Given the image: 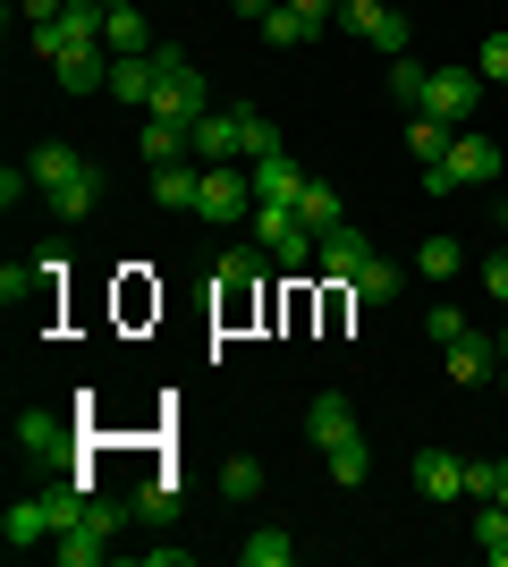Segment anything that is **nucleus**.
<instances>
[{"label": "nucleus", "mask_w": 508, "mask_h": 567, "mask_svg": "<svg viewBox=\"0 0 508 567\" xmlns=\"http://www.w3.org/2000/svg\"><path fill=\"white\" fill-rule=\"evenodd\" d=\"M153 69H162V94H153V118H178V127H195V118L212 111V94H204V69H195L187 51H153Z\"/></svg>", "instance_id": "f257e3e1"}, {"label": "nucleus", "mask_w": 508, "mask_h": 567, "mask_svg": "<svg viewBox=\"0 0 508 567\" xmlns=\"http://www.w3.org/2000/svg\"><path fill=\"white\" fill-rule=\"evenodd\" d=\"M339 25L356 34V43H373L382 60H407V9H390V0H339Z\"/></svg>", "instance_id": "f03ea898"}, {"label": "nucleus", "mask_w": 508, "mask_h": 567, "mask_svg": "<svg viewBox=\"0 0 508 567\" xmlns=\"http://www.w3.org/2000/svg\"><path fill=\"white\" fill-rule=\"evenodd\" d=\"M195 213H204V220H255V178H246V162H212V169H204Z\"/></svg>", "instance_id": "7ed1b4c3"}, {"label": "nucleus", "mask_w": 508, "mask_h": 567, "mask_svg": "<svg viewBox=\"0 0 508 567\" xmlns=\"http://www.w3.org/2000/svg\"><path fill=\"white\" fill-rule=\"evenodd\" d=\"M475 102H484V69H433V85H424V118L466 127V118H475Z\"/></svg>", "instance_id": "20e7f679"}, {"label": "nucleus", "mask_w": 508, "mask_h": 567, "mask_svg": "<svg viewBox=\"0 0 508 567\" xmlns=\"http://www.w3.org/2000/svg\"><path fill=\"white\" fill-rule=\"evenodd\" d=\"M195 162L212 169V162H246V102L238 111H204L195 118Z\"/></svg>", "instance_id": "39448f33"}, {"label": "nucleus", "mask_w": 508, "mask_h": 567, "mask_svg": "<svg viewBox=\"0 0 508 567\" xmlns=\"http://www.w3.org/2000/svg\"><path fill=\"white\" fill-rule=\"evenodd\" d=\"M0 543H9V550H43V543H60V508H51V492H43V499H18V508L0 517Z\"/></svg>", "instance_id": "423d86ee"}, {"label": "nucleus", "mask_w": 508, "mask_h": 567, "mask_svg": "<svg viewBox=\"0 0 508 567\" xmlns=\"http://www.w3.org/2000/svg\"><path fill=\"white\" fill-rule=\"evenodd\" d=\"M364 255H373V237H364L356 220H339V229L314 237V271H322V280H339V288H348V271H356Z\"/></svg>", "instance_id": "0eeeda50"}, {"label": "nucleus", "mask_w": 508, "mask_h": 567, "mask_svg": "<svg viewBox=\"0 0 508 567\" xmlns=\"http://www.w3.org/2000/svg\"><path fill=\"white\" fill-rule=\"evenodd\" d=\"M255 280H263V246H229V255H220V313H229V322L255 306Z\"/></svg>", "instance_id": "6e6552de"}, {"label": "nucleus", "mask_w": 508, "mask_h": 567, "mask_svg": "<svg viewBox=\"0 0 508 567\" xmlns=\"http://www.w3.org/2000/svg\"><path fill=\"white\" fill-rule=\"evenodd\" d=\"M449 178H458V195H466V187H491V178H500V144L458 127V144H449Z\"/></svg>", "instance_id": "1a4fd4ad"}, {"label": "nucleus", "mask_w": 508, "mask_h": 567, "mask_svg": "<svg viewBox=\"0 0 508 567\" xmlns=\"http://www.w3.org/2000/svg\"><path fill=\"white\" fill-rule=\"evenodd\" d=\"M246 178H255V204H297V195H305V169H297L289 153H263V162H246Z\"/></svg>", "instance_id": "9d476101"}, {"label": "nucleus", "mask_w": 508, "mask_h": 567, "mask_svg": "<svg viewBox=\"0 0 508 567\" xmlns=\"http://www.w3.org/2000/svg\"><path fill=\"white\" fill-rule=\"evenodd\" d=\"M102 43H111V60H145L153 51V25L136 0H111V25H102Z\"/></svg>", "instance_id": "9b49d317"}, {"label": "nucleus", "mask_w": 508, "mask_h": 567, "mask_svg": "<svg viewBox=\"0 0 508 567\" xmlns=\"http://www.w3.org/2000/svg\"><path fill=\"white\" fill-rule=\"evenodd\" d=\"M25 169H34V195H60L69 178H85L94 162H85L76 144H34V162H25Z\"/></svg>", "instance_id": "f8f14e48"}, {"label": "nucleus", "mask_w": 508, "mask_h": 567, "mask_svg": "<svg viewBox=\"0 0 508 567\" xmlns=\"http://www.w3.org/2000/svg\"><path fill=\"white\" fill-rule=\"evenodd\" d=\"M305 432H314V450H339V441H356V406L339 399V390H322V399L305 406Z\"/></svg>", "instance_id": "ddd939ff"}, {"label": "nucleus", "mask_w": 508, "mask_h": 567, "mask_svg": "<svg viewBox=\"0 0 508 567\" xmlns=\"http://www.w3.org/2000/svg\"><path fill=\"white\" fill-rule=\"evenodd\" d=\"M415 492H424V499H458V492H466V457L415 450Z\"/></svg>", "instance_id": "4468645a"}, {"label": "nucleus", "mask_w": 508, "mask_h": 567, "mask_svg": "<svg viewBox=\"0 0 508 567\" xmlns=\"http://www.w3.org/2000/svg\"><path fill=\"white\" fill-rule=\"evenodd\" d=\"M9 432H18L25 457H60V450H69V424H60V415H43V406H18V424H9Z\"/></svg>", "instance_id": "2eb2a0df"}, {"label": "nucleus", "mask_w": 508, "mask_h": 567, "mask_svg": "<svg viewBox=\"0 0 508 567\" xmlns=\"http://www.w3.org/2000/svg\"><path fill=\"white\" fill-rule=\"evenodd\" d=\"M440 355H449V381H466V390L500 373V339H475V331H466L458 348H440Z\"/></svg>", "instance_id": "dca6fc26"}, {"label": "nucleus", "mask_w": 508, "mask_h": 567, "mask_svg": "<svg viewBox=\"0 0 508 567\" xmlns=\"http://www.w3.org/2000/svg\"><path fill=\"white\" fill-rule=\"evenodd\" d=\"M111 94L136 102V111H153V94H162V69H153V51H145V60H111Z\"/></svg>", "instance_id": "f3484780"}, {"label": "nucleus", "mask_w": 508, "mask_h": 567, "mask_svg": "<svg viewBox=\"0 0 508 567\" xmlns=\"http://www.w3.org/2000/svg\"><path fill=\"white\" fill-rule=\"evenodd\" d=\"M297 220H305V229H339V220H348V195L331 187V178H305V195H297Z\"/></svg>", "instance_id": "a211bd4d"}, {"label": "nucleus", "mask_w": 508, "mask_h": 567, "mask_svg": "<svg viewBox=\"0 0 508 567\" xmlns=\"http://www.w3.org/2000/svg\"><path fill=\"white\" fill-rule=\"evenodd\" d=\"M348 297H356V306H390V297H398V262L364 255L356 271H348Z\"/></svg>", "instance_id": "6ab92c4d"}, {"label": "nucleus", "mask_w": 508, "mask_h": 567, "mask_svg": "<svg viewBox=\"0 0 508 567\" xmlns=\"http://www.w3.org/2000/svg\"><path fill=\"white\" fill-rule=\"evenodd\" d=\"M102 25H111V0H69V9H60L69 51H76V43H102Z\"/></svg>", "instance_id": "aec40b11"}, {"label": "nucleus", "mask_w": 508, "mask_h": 567, "mask_svg": "<svg viewBox=\"0 0 508 567\" xmlns=\"http://www.w3.org/2000/svg\"><path fill=\"white\" fill-rule=\"evenodd\" d=\"M60 220H85V213H102V169H85V178H69L60 195H43Z\"/></svg>", "instance_id": "412c9836"}, {"label": "nucleus", "mask_w": 508, "mask_h": 567, "mask_svg": "<svg viewBox=\"0 0 508 567\" xmlns=\"http://www.w3.org/2000/svg\"><path fill=\"white\" fill-rule=\"evenodd\" d=\"M127 508H136V517H145V525H169V517H178V483H169V474H145Z\"/></svg>", "instance_id": "4be33fe9"}, {"label": "nucleus", "mask_w": 508, "mask_h": 567, "mask_svg": "<svg viewBox=\"0 0 508 567\" xmlns=\"http://www.w3.org/2000/svg\"><path fill=\"white\" fill-rule=\"evenodd\" d=\"M238 559H246V567H289V559H297V543L280 534V525H255V534L238 543Z\"/></svg>", "instance_id": "5701e85b"}, {"label": "nucleus", "mask_w": 508, "mask_h": 567, "mask_svg": "<svg viewBox=\"0 0 508 567\" xmlns=\"http://www.w3.org/2000/svg\"><path fill=\"white\" fill-rule=\"evenodd\" d=\"M449 144H458V127H440V118H424V111L407 118V153L415 162H449Z\"/></svg>", "instance_id": "b1692460"}, {"label": "nucleus", "mask_w": 508, "mask_h": 567, "mask_svg": "<svg viewBox=\"0 0 508 567\" xmlns=\"http://www.w3.org/2000/svg\"><path fill=\"white\" fill-rule=\"evenodd\" d=\"M415 271H424V280H458V271H466V246H458V237H424Z\"/></svg>", "instance_id": "393cba45"}, {"label": "nucleus", "mask_w": 508, "mask_h": 567, "mask_svg": "<svg viewBox=\"0 0 508 567\" xmlns=\"http://www.w3.org/2000/svg\"><path fill=\"white\" fill-rule=\"evenodd\" d=\"M263 34H271V43H280V51H289V43H314L322 25L305 18V9H297V0H280V9H271V18H263Z\"/></svg>", "instance_id": "a878e982"}, {"label": "nucleus", "mask_w": 508, "mask_h": 567, "mask_svg": "<svg viewBox=\"0 0 508 567\" xmlns=\"http://www.w3.org/2000/svg\"><path fill=\"white\" fill-rule=\"evenodd\" d=\"M322 457H331V483H348V492H356L364 474H373V450H364V432H356V441H339V450H322Z\"/></svg>", "instance_id": "bb28decb"}, {"label": "nucleus", "mask_w": 508, "mask_h": 567, "mask_svg": "<svg viewBox=\"0 0 508 567\" xmlns=\"http://www.w3.org/2000/svg\"><path fill=\"white\" fill-rule=\"evenodd\" d=\"M475 543L491 550V567H508V508H500V499H484V517H475Z\"/></svg>", "instance_id": "cd10ccee"}, {"label": "nucleus", "mask_w": 508, "mask_h": 567, "mask_svg": "<svg viewBox=\"0 0 508 567\" xmlns=\"http://www.w3.org/2000/svg\"><path fill=\"white\" fill-rule=\"evenodd\" d=\"M424 85H433V69H424V60H390V94L407 102V111H424Z\"/></svg>", "instance_id": "c85d7f7f"}, {"label": "nucleus", "mask_w": 508, "mask_h": 567, "mask_svg": "<svg viewBox=\"0 0 508 567\" xmlns=\"http://www.w3.org/2000/svg\"><path fill=\"white\" fill-rule=\"evenodd\" d=\"M263 492V466H255V457H229V466H220V499H255Z\"/></svg>", "instance_id": "c756f323"}, {"label": "nucleus", "mask_w": 508, "mask_h": 567, "mask_svg": "<svg viewBox=\"0 0 508 567\" xmlns=\"http://www.w3.org/2000/svg\"><path fill=\"white\" fill-rule=\"evenodd\" d=\"M263 153H289V136H280L263 111H246V162H263Z\"/></svg>", "instance_id": "7c9ffc66"}, {"label": "nucleus", "mask_w": 508, "mask_h": 567, "mask_svg": "<svg viewBox=\"0 0 508 567\" xmlns=\"http://www.w3.org/2000/svg\"><path fill=\"white\" fill-rule=\"evenodd\" d=\"M466 331H475V322H466L458 306H433V313H424V339H440V348H458Z\"/></svg>", "instance_id": "2f4dec72"}, {"label": "nucleus", "mask_w": 508, "mask_h": 567, "mask_svg": "<svg viewBox=\"0 0 508 567\" xmlns=\"http://www.w3.org/2000/svg\"><path fill=\"white\" fill-rule=\"evenodd\" d=\"M475 69H484L491 85H508V25H491V34H484V60H475Z\"/></svg>", "instance_id": "473e14b6"}, {"label": "nucleus", "mask_w": 508, "mask_h": 567, "mask_svg": "<svg viewBox=\"0 0 508 567\" xmlns=\"http://www.w3.org/2000/svg\"><path fill=\"white\" fill-rule=\"evenodd\" d=\"M0 204H9V213H18V204H34V169H18V162L0 169Z\"/></svg>", "instance_id": "72a5a7b5"}, {"label": "nucleus", "mask_w": 508, "mask_h": 567, "mask_svg": "<svg viewBox=\"0 0 508 567\" xmlns=\"http://www.w3.org/2000/svg\"><path fill=\"white\" fill-rule=\"evenodd\" d=\"M195 550L187 543H153V550H136V567H187Z\"/></svg>", "instance_id": "f704fd0d"}, {"label": "nucleus", "mask_w": 508, "mask_h": 567, "mask_svg": "<svg viewBox=\"0 0 508 567\" xmlns=\"http://www.w3.org/2000/svg\"><path fill=\"white\" fill-rule=\"evenodd\" d=\"M475 280H484L491 297H500V306H508V246H500V255H484V271H475Z\"/></svg>", "instance_id": "c9c22d12"}, {"label": "nucleus", "mask_w": 508, "mask_h": 567, "mask_svg": "<svg viewBox=\"0 0 508 567\" xmlns=\"http://www.w3.org/2000/svg\"><path fill=\"white\" fill-rule=\"evenodd\" d=\"M500 466H508V457H500ZM500 466H491V457H484V466H466V492L491 499V492H500Z\"/></svg>", "instance_id": "e433bc0d"}, {"label": "nucleus", "mask_w": 508, "mask_h": 567, "mask_svg": "<svg viewBox=\"0 0 508 567\" xmlns=\"http://www.w3.org/2000/svg\"><path fill=\"white\" fill-rule=\"evenodd\" d=\"M18 9H25V18H34V25H51V18H60V9H69V0H18Z\"/></svg>", "instance_id": "4c0bfd02"}, {"label": "nucleus", "mask_w": 508, "mask_h": 567, "mask_svg": "<svg viewBox=\"0 0 508 567\" xmlns=\"http://www.w3.org/2000/svg\"><path fill=\"white\" fill-rule=\"evenodd\" d=\"M297 9H305L314 25H339V0H297Z\"/></svg>", "instance_id": "58836bf2"}, {"label": "nucleus", "mask_w": 508, "mask_h": 567, "mask_svg": "<svg viewBox=\"0 0 508 567\" xmlns=\"http://www.w3.org/2000/svg\"><path fill=\"white\" fill-rule=\"evenodd\" d=\"M229 9H238V18H255V25H263L271 9H280V0H229Z\"/></svg>", "instance_id": "ea45409f"}, {"label": "nucleus", "mask_w": 508, "mask_h": 567, "mask_svg": "<svg viewBox=\"0 0 508 567\" xmlns=\"http://www.w3.org/2000/svg\"><path fill=\"white\" fill-rule=\"evenodd\" d=\"M491 499H500V508H508V466H500V492H491Z\"/></svg>", "instance_id": "a19ab883"}, {"label": "nucleus", "mask_w": 508, "mask_h": 567, "mask_svg": "<svg viewBox=\"0 0 508 567\" xmlns=\"http://www.w3.org/2000/svg\"><path fill=\"white\" fill-rule=\"evenodd\" d=\"M500 390H508V355H500Z\"/></svg>", "instance_id": "79ce46f5"}, {"label": "nucleus", "mask_w": 508, "mask_h": 567, "mask_svg": "<svg viewBox=\"0 0 508 567\" xmlns=\"http://www.w3.org/2000/svg\"><path fill=\"white\" fill-rule=\"evenodd\" d=\"M500 237H508V204H500Z\"/></svg>", "instance_id": "37998d69"}, {"label": "nucleus", "mask_w": 508, "mask_h": 567, "mask_svg": "<svg viewBox=\"0 0 508 567\" xmlns=\"http://www.w3.org/2000/svg\"><path fill=\"white\" fill-rule=\"evenodd\" d=\"M500 355H508V331H500Z\"/></svg>", "instance_id": "c03bdc74"}]
</instances>
